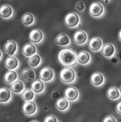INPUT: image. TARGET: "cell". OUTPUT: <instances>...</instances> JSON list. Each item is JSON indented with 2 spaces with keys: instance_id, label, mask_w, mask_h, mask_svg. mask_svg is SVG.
<instances>
[{
  "instance_id": "6da1fadb",
  "label": "cell",
  "mask_w": 121,
  "mask_h": 122,
  "mask_svg": "<svg viewBox=\"0 0 121 122\" xmlns=\"http://www.w3.org/2000/svg\"><path fill=\"white\" fill-rule=\"evenodd\" d=\"M77 54L74 49L71 48H65L59 51L58 60L63 66L71 67L74 66L77 63Z\"/></svg>"
},
{
  "instance_id": "277c9868",
  "label": "cell",
  "mask_w": 121,
  "mask_h": 122,
  "mask_svg": "<svg viewBox=\"0 0 121 122\" xmlns=\"http://www.w3.org/2000/svg\"><path fill=\"white\" fill-rule=\"evenodd\" d=\"M89 13L94 18H100L105 13V8L100 2H93L89 7Z\"/></svg>"
},
{
  "instance_id": "30bf717a",
  "label": "cell",
  "mask_w": 121,
  "mask_h": 122,
  "mask_svg": "<svg viewBox=\"0 0 121 122\" xmlns=\"http://www.w3.org/2000/svg\"><path fill=\"white\" fill-rule=\"evenodd\" d=\"M64 96L68 100L76 101L78 99L79 93L78 90L73 86H70L67 88L64 92Z\"/></svg>"
},
{
  "instance_id": "9a60e30c",
  "label": "cell",
  "mask_w": 121,
  "mask_h": 122,
  "mask_svg": "<svg viewBox=\"0 0 121 122\" xmlns=\"http://www.w3.org/2000/svg\"><path fill=\"white\" fill-rule=\"evenodd\" d=\"M5 66L9 70H14L20 66V62L16 57L10 56L6 59Z\"/></svg>"
},
{
  "instance_id": "7c38bea8",
  "label": "cell",
  "mask_w": 121,
  "mask_h": 122,
  "mask_svg": "<svg viewBox=\"0 0 121 122\" xmlns=\"http://www.w3.org/2000/svg\"><path fill=\"white\" fill-rule=\"evenodd\" d=\"M103 45V41L100 38L94 37L91 39L88 43L89 48L93 51L97 52L100 51Z\"/></svg>"
},
{
  "instance_id": "ac0fdd59",
  "label": "cell",
  "mask_w": 121,
  "mask_h": 122,
  "mask_svg": "<svg viewBox=\"0 0 121 122\" xmlns=\"http://www.w3.org/2000/svg\"><path fill=\"white\" fill-rule=\"evenodd\" d=\"M55 43L61 46H67L71 44V40L69 37L65 33H60L55 39Z\"/></svg>"
},
{
  "instance_id": "8fae6325",
  "label": "cell",
  "mask_w": 121,
  "mask_h": 122,
  "mask_svg": "<svg viewBox=\"0 0 121 122\" xmlns=\"http://www.w3.org/2000/svg\"><path fill=\"white\" fill-rule=\"evenodd\" d=\"M101 53L102 55L107 58L111 59L115 56L116 49L115 45L112 43H108L103 45L101 48Z\"/></svg>"
},
{
  "instance_id": "5b68a950",
  "label": "cell",
  "mask_w": 121,
  "mask_h": 122,
  "mask_svg": "<svg viewBox=\"0 0 121 122\" xmlns=\"http://www.w3.org/2000/svg\"><path fill=\"white\" fill-rule=\"evenodd\" d=\"M39 78L40 80L44 82H50L54 79V71L50 67H45L43 68L40 71Z\"/></svg>"
},
{
  "instance_id": "3957f363",
  "label": "cell",
  "mask_w": 121,
  "mask_h": 122,
  "mask_svg": "<svg viewBox=\"0 0 121 122\" xmlns=\"http://www.w3.org/2000/svg\"><path fill=\"white\" fill-rule=\"evenodd\" d=\"M81 20L79 15L75 12H71L68 13L64 19L65 25L69 28H76L81 24Z\"/></svg>"
},
{
  "instance_id": "44dd1931",
  "label": "cell",
  "mask_w": 121,
  "mask_h": 122,
  "mask_svg": "<svg viewBox=\"0 0 121 122\" xmlns=\"http://www.w3.org/2000/svg\"><path fill=\"white\" fill-rule=\"evenodd\" d=\"M10 88L14 93L20 94H21L25 89V86L24 83L20 80H16L11 84Z\"/></svg>"
},
{
  "instance_id": "f1b7e54d",
  "label": "cell",
  "mask_w": 121,
  "mask_h": 122,
  "mask_svg": "<svg viewBox=\"0 0 121 122\" xmlns=\"http://www.w3.org/2000/svg\"><path fill=\"white\" fill-rule=\"evenodd\" d=\"M75 8H76V9L77 11H78L79 12H83V11H85L86 9V6L84 3L80 1L77 2L76 4V5H75Z\"/></svg>"
},
{
  "instance_id": "cb8c5ba5",
  "label": "cell",
  "mask_w": 121,
  "mask_h": 122,
  "mask_svg": "<svg viewBox=\"0 0 121 122\" xmlns=\"http://www.w3.org/2000/svg\"><path fill=\"white\" fill-rule=\"evenodd\" d=\"M18 79V74L14 70H9L7 71L4 77V81L7 84H11L16 81Z\"/></svg>"
},
{
  "instance_id": "ba28073f",
  "label": "cell",
  "mask_w": 121,
  "mask_h": 122,
  "mask_svg": "<svg viewBox=\"0 0 121 122\" xmlns=\"http://www.w3.org/2000/svg\"><path fill=\"white\" fill-rule=\"evenodd\" d=\"M74 42L79 45H84L88 40V35L87 33L82 30H78L73 35Z\"/></svg>"
},
{
  "instance_id": "52a82bcc",
  "label": "cell",
  "mask_w": 121,
  "mask_h": 122,
  "mask_svg": "<svg viewBox=\"0 0 121 122\" xmlns=\"http://www.w3.org/2000/svg\"><path fill=\"white\" fill-rule=\"evenodd\" d=\"M22 112L28 116H32L35 114L38 111L37 106L33 101H25L22 107Z\"/></svg>"
},
{
  "instance_id": "d6986e66",
  "label": "cell",
  "mask_w": 121,
  "mask_h": 122,
  "mask_svg": "<svg viewBox=\"0 0 121 122\" xmlns=\"http://www.w3.org/2000/svg\"><path fill=\"white\" fill-rule=\"evenodd\" d=\"M37 49L33 43H28L25 44L22 49V52L25 56L29 58L37 53Z\"/></svg>"
},
{
  "instance_id": "83f0119b",
  "label": "cell",
  "mask_w": 121,
  "mask_h": 122,
  "mask_svg": "<svg viewBox=\"0 0 121 122\" xmlns=\"http://www.w3.org/2000/svg\"><path fill=\"white\" fill-rule=\"evenodd\" d=\"M22 99L25 101H33L35 98V93L30 89H26L21 93Z\"/></svg>"
},
{
  "instance_id": "4fadbf2b",
  "label": "cell",
  "mask_w": 121,
  "mask_h": 122,
  "mask_svg": "<svg viewBox=\"0 0 121 122\" xmlns=\"http://www.w3.org/2000/svg\"><path fill=\"white\" fill-rule=\"evenodd\" d=\"M14 10L12 7L8 4H4L0 7V17L5 20L12 18Z\"/></svg>"
},
{
  "instance_id": "74e56055",
  "label": "cell",
  "mask_w": 121,
  "mask_h": 122,
  "mask_svg": "<svg viewBox=\"0 0 121 122\" xmlns=\"http://www.w3.org/2000/svg\"><path fill=\"white\" fill-rule=\"evenodd\" d=\"M32 122H38L37 121H32Z\"/></svg>"
},
{
  "instance_id": "4dcf8cb0",
  "label": "cell",
  "mask_w": 121,
  "mask_h": 122,
  "mask_svg": "<svg viewBox=\"0 0 121 122\" xmlns=\"http://www.w3.org/2000/svg\"><path fill=\"white\" fill-rule=\"evenodd\" d=\"M103 122H116V120L114 117L111 116H108L106 117L103 120Z\"/></svg>"
},
{
  "instance_id": "7a4b0ae2",
  "label": "cell",
  "mask_w": 121,
  "mask_h": 122,
  "mask_svg": "<svg viewBox=\"0 0 121 122\" xmlns=\"http://www.w3.org/2000/svg\"><path fill=\"white\" fill-rule=\"evenodd\" d=\"M59 77L63 82L70 84L75 81L76 74L74 69L70 67H65L60 71Z\"/></svg>"
},
{
  "instance_id": "836d02e7",
  "label": "cell",
  "mask_w": 121,
  "mask_h": 122,
  "mask_svg": "<svg viewBox=\"0 0 121 122\" xmlns=\"http://www.w3.org/2000/svg\"><path fill=\"white\" fill-rule=\"evenodd\" d=\"M59 96V94L57 92H55L54 93V94H52V97L54 98V99H57V98H58Z\"/></svg>"
},
{
  "instance_id": "f546056e",
  "label": "cell",
  "mask_w": 121,
  "mask_h": 122,
  "mask_svg": "<svg viewBox=\"0 0 121 122\" xmlns=\"http://www.w3.org/2000/svg\"><path fill=\"white\" fill-rule=\"evenodd\" d=\"M58 121L57 119H56V117L52 115H50V116H47L44 120V122H57Z\"/></svg>"
},
{
  "instance_id": "8d00e7d4",
  "label": "cell",
  "mask_w": 121,
  "mask_h": 122,
  "mask_svg": "<svg viewBox=\"0 0 121 122\" xmlns=\"http://www.w3.org/2000/svg\"><path fill=\"white\" fill-rule=\"evenodd\" d=\"M103 1L105 3L107 4V3H109V1H110V0H103Z\"/></svg>"
},
{
  "instance_id": "484cf974",
  "label": "cell",
  "mask_w": 121,
  "mask_h": 122,
  "mask_svg": "<svg viewBox=\"0 0 121 122\" xmlns=\"http://www.w3.org/2000/svg\"><path fill=\"white\" fill-rule=\"evenodd\" d=\"M21 21L22 24L25 26H31L35 23V18L33 14L28 12L22 15Z\"/></svg>"
},
{
  "instance_id": "8992f818",
  "label": "cell",
  "mask_w": 121,
  "mask_h": 122,
  "mask_svg": "<svg viewBox=\"0 0 121 122\" xmlns=\"http://www.w3.org/2000/svg\"><path fill=\"white\" fill-rule=\"evenodd\" d=\"M29 39L34 44H39L42 42L44 39L43 32L39 29L32 30L29 34Z\"/></svg>"
},
{
  "instance_id": "ffe728a7",
  "label": "cell",
  "mask_w": 121,
  "mask_h": 122,
  "mask_svg": "<svg viewBox=\"0 0 121 122\" xmlns=\"http://www.w3.org/2000/svg\"><path fill=\"white\" fill-rule=\"evenodd\" d=\"M31 90L36 94H39L42 93L45 89V86L43 81L37 79L34 81L31 84Z\"/></svg>"
},
{
  "instance_id": "d4e9b609",
  "label": "cell",
  "mask_w": 121,
  "mask_h": 122,
  "mask_svg": "<svg viewBox=\"0 0 121 122\" xmlns=\"http://www.w3.org/2000/svg\"><path fill=\"white\" fill-rule=\"evenodd\" d=\"M28 63L32 68H36L40 66L42 63V59L39 55L36 53L35 55L28 58Z\"/></svg>"
},
{
  "instance_id": "e0dca14e",
  "label": "cell",
  "mask_w": 121,
  "mask_h": 122,
  "mask_svg": "<svg viewBox=\"0 0 121 122\" xmlns=\"http://www.w3.org/2000/svg\"><path fill=\"white\" fill-rule=\"evenodd\" d=\"M12 93L10 90L7 87L0 88V103H7L12 99Z\"/></svg>"
},
{
  "instance_id": "2e32d148",
  "label": "cell",
  "mask_w": 121,
  "mask_h": 122,
  "mask_svg": "<svg viewBox=\"0 0 121 122\" xmlns=\"http://www.w3.org/2000/svg\"><path fill=\"white\" fill-rule=\"evenodd\" d=\"M77 62L82 65H86L91 61V56L90 53L86 51L79 52L77 57Z\"/></svg>"
},
{
  "instance_id": "d6a6232c",
  "label": "cell",
  "mask_w": 121,
  "mask_h": 122,
  "mask_svg": "<svg viewBox=\"0 0 121 122\" xmlns=\"http://www.w3.org/2000/svg\"><path fill=\"white\" fill-rule=\"evenodd\" d=\"M111 61L113 63H117L119 62V60L116 57H112L111 58Z\"/></svg>"
},
{
  "instance_id": "7402d4cb",
  "label": "cell",
  "mask_w": 121,
  "mask_h": 122,
  "mask_svg": "<svg viewBox=\"0 0 121 122\" xmlns=\"http://www.w3.org/2000/svg\"><path fill=\"white\" fill-rule=\"evenodd\" d=\"M21 76L25 81L29 82L33 81L36 78V74L32 69L25 68L21 71Z\"/></svg>"
},
{
  "instance_id": "e575fe53",
  "label": "cell",
  "mask_w": 121,
  "mask_h": 122,
  "mask_svg": "<svg viewBox=\"0 0 121 122\" xmlns=\"http://www.w3.org/2000/svg\"><path fill=\"white\" fill-rule=\"evenodd\" d=\"M2 58H3V52L1 50V49H0V61L2 60Z\"/></svg>"
},
{
  "instance_id": "d590c367",
  "label": "cell",
  "mask_w": 121,
  "mask_h": 122,
  "mask_svg": "<svg viewBox=\"0 0 121 122\" xmlns=\"http://www.w3.org/2000/svg\"><path fill=\"white\" fill-rule=\"evenodd\" d=\"M121 30H120V32L119 33V39L121 41Z\"/></svg>"
},
{
  "instance_id": "4316f807",
  "label": "cell",
  "mask_w": 121,
  "mask_h": 122,
  "mask_svg": "<svg viewBox=\"0 0 121 122\" xmlns=\"http://www.w3.org/2000/svg\"><path fill=\"white\" fill-rule=\"evenodd\" d=\"M107 96L111 100H118L121 97L120 91L116 87H111L107 91Z\"/></svg>"
},
{
  "instance_id": "603a6c76",
  "label": "cell",
  "mask_w": 121,
  "mask_h": 122,
  "mask_svg": "<svg viewBox=\"0 0 121 122\" xmlns=\"http://www.w3.org/2000/svg\"><path fill=\"white\" fill-rule=\"evenodd\" d=\"M55 107L60 112H65L69 108L70 104L65 98H60L55 102Z\"/></svg>"
},
{
  "instance_id": "9c48e42d",
  "label": "cell",
  "mask_w": 121,
  "mask_h": 122,
  "mask_svg": "<svg viewBox=\"0 0 121 122\" xmlns=\"http://www.w3.org/2000/svg\"><path fill=\"white\" fill-rule=\"evenodd\" d=\"M4 50L9 56H14L18 51V45L15 41L12 40H7L4 44Z\"/></svg>"
},
{
  "instance_id": "1f68e13d",
  "label": "cell",
  "mask_w": 121,
  "mask_h": 122,
  "mask_svg": "<svg viewBox=\"0 0 121 122\" xmlns=\"http://www.w3.org/2000/svg\"><path fill=\"white\" fill-rule=\"evenodd\" d=\"M116 112L119 114L121 113V102H120L116 106Z\"/></svg>"
},
{
  "instance_id": "5bb4252c",
  "label": "cell",
  "mask_w": 121,
  "mask_h": 122,
  "mask_svg": "<svg viewBox=\"0 0 121 122\" xmlns=\"http://www.w3.org/2000/svg\"><path fill=\"white\" fill-rule=\"evenodd\" d=\"M90 81L92 85L97 87L102 86L105 82V78L100 72H96L93 73L90 77Z\"/></svg>"
}]
</instances>
